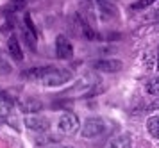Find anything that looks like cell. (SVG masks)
<instances>
[{
    "label": "cell",
    "instance_id": "6da1fadb",
    "mask_svg": "<svg viewBox=\"0 0 159 148\" xmlns=\"http://www.w3.org/2000/svg\"><path fill=\"white\" fill-rule=\"evenodd\" d=\"M22 77L39 82L43 86H48V87H56V86L66 84L72 78V73L68 70H59V68H54V66H39V68L25 70L22 73Z\"/></svg>",
    "mask_w": 159,
    "mask_h": 148
},
{
    "label": "cell",
    "instance_id": "7a4b0ae2",
    "mask_svg": "<svg viewBox=\"0 0 159 148\" xmlns=\"http://www.w3.org/2000/svg\"><path fill=\"white\" fill-rule=\"evenodd\" d=\"M106 130V123L100 118H89L82 125V136L84 137H97Z\"/></svg>",
    "mask_w": 159,
    "mask_h": 148
},
{
    "label": "cell",
    "instance_id": "3957f363",
    "mask_svg": "<svg viewBox=\"0 0 159 148\" xmlns=\"http://www.w3.org/2000/svg\"><path fill=\"white\" fill-rule=\"evenodd\" d=\"M25 127L32 130V132H48V128H50V121L47 120V118H41V116H25Z\"/></svg>",
    "mask_w": 159,
    "mask_h": 148
},
{
    "label": "cell",
    "instance_id": "277c9868",
    "mask_svg": "<svg viewBox=\"0 0 159 148\" xmlns=\"http://www.w3.org/2000/svg\"><path fill=\"white\" fill-rule=\"evenodd\" d=\"M72 23H73V32L84 36V38H88V39H93L95 38L93 29L89 27V23H88L80 14H73L72 16Z\"/></svg>",
    "mask_w": 159,
    "mask_h": 148
},
{
    "label": "cell",
    "instance_id": "5b68a950",
    "mask_svg": "<svg viewBox=\"0 0 159 148\" xmlns=\"http://www.w3.org/2000/svg\"><path fill=\"white\" fill-rule=\"evenodd\" d=\"M56 56L59 59H65V61L73 57V47L72 43L68 41L66 36H57V39H56Z\"/></svg>",
    "mask_w": 159,
    "mask_h": 148
},
{
    "label": "cell",
    "instance_id": "8992f818",
    "mask_svg": "<svg viewBox=\"0 0 159 148\" xmlns=\"http://www.w3.org/2000/svg\"><path fill=\"white\" fill-rule=\"evenodd\" d=\"M80 127V121L75 114H65L59 120V130L65 134H75Z\"/></svg>",
    "mask_w": 159,
    "mask_h": 148
},
{
    "label": "cell",
    "instance_id": "52a82bcc",
    "mask_svg": "<svg viewBox=\"0 0 159 148\" xmlns=\"http://www.w3.org/2000/svg\"><path fill=\"white\" fill-rule=\"evenodd\" d=\"M122 68H123V64L118 59H100V61L95 63V70L104 71V73H116Z\"/></svg>",
    "mask_w": 159,
    "mask_h": 148
},
{
    "label": "cell",
    "instance_id": "ba28073f",
    "mask_svg": "<svg viewBox=\"0 0 159 148\" xmlns=\"http://www.w3.org/2000/svg\"><path fill=\"white\" fill-rule=\"evenodd\" d=\"M130 145H132L130 134L123 132V134L115 136V137H113V139L107 143V146H106V148H130Z\"/></svg>",
    "mask_w": 159,
    "mask_h": 148
},
{
    "label": "cell",
    "instance_id": "9c48e42d",
    "mask_svg": "<svg viewBox=\"0 0 159 148\" xmlns=\"http://www.w3.org/2000/svg\"><path fill=\"white\" fill-rule=\"evenodd\" d=\"M7 48L11 52V56L15 57L16 61H23V52H22V47H20V41H18V38L15 34L9 38L7 41Z\"/></svg>",
    "mask_w": 159,
    "mask_h": 148
},
{
    "label": "cell",
    "instance_id": "30bf717a",
    "mask_svg": "<svg viewBox=\"0 0 159 148\" xmlns=\"http://www.w3.org/2000/svg\"><path fill=\"white\" fill-rule=\"evenodd\" d=\"M11 111H13V102L7 96L0 95V120L7 118L9 114H11Z\"/></svg>",
    "mask_w": 159,
    "mask_h": 148
},
{
    "label": "cell",
    "instance_id": "8fae6325",
    "mask_svg": "<svg viewBox=\"0 0 159 148\" xmlns=\"http://www.w3.org/2000/svg\"><path fill=\"white\" fill-rule=\"evenodd\" d=\"M97 4H98V9H100V14L102 18H106V20H109L113 14H115V7L109 4L107 0H97Z\"/></svg>",
    "mask_w": 159,
    "mask_h": 148
},
{
    "label": "cell",
    "instance_id": "7c38bea8",
    "mask_svg": "<svg viewBox=\"0 0 159 148\" xmlns=\"http://www.w3.org/2000/svg\"><path fill=\"white\" fill-rule=\"evenodd\" d=\"M147 128H148V132H150L154 137L159 139V116H152L150 120L147 121Z\"/></svg>",
    "mask_w": 159,
    "mask_h": 148
},
{
    "label": "cell",
    "instance_id": "4fadbf2b",
    "mask_svg": "<svg viewBox=\"0 0 159 148\" xmlns=\"http://www.w3.org/2000/svg\"><path fill=\"white\" fill-rule=\"evenodd\" d=\"M25 7V0H13V2H9L7 6L4 7V11L6 13H16V11H20Z\"/></svg>",
    "mask_w": 159,
    "mask_h": 148
},
{
    "label": "cell",
    "instance_id": "5bb4252c",
    "mask_svg": "<svg viewBox=\"0 0 159 148\" xmlns=\"http://www.w3.org/2000/svg\"><path fill=\"white\" fill-rule=\"evenodd\" d=\"M41 107H43V105H41L38 100H29V102H25V104H23V111H25V113H38Z\"/></svg>",
    "mask_w": 159,
    "mask_h": 148
},
{
    "label": "cell",
    "instance_id": "9a60e30c",
    "mask_svg": "<svg viewBox=\"0 0 159 148\" xmlns=\"http://www.w3.org/2000/svg\"><path fill=\"white\" fill-rule=\"evenodd\" d=\"M145 89H147V93H148V95H159V77L148 80Z\"/></svg>",
    "mask_w": 159,
    "mask_h": 148
},
{
    "label": "cell",
    "instance_id": "2e32d148",
    "mask_svg": "<svg viewBox=\"0 0 159 148\" xmlns=\"http://www.w3.org/2000/svg\"><path fill=\"white\" fill-rule=\"evenodd\" d=\"M23 36H25L27 45L30 47V50L36 48V32H32V30H29V29H25V30H23Z\"/></svg>",
    "mask_w": 159,
    "mask_h": 148
},
{
    "label": "cell",
    "instance_id": "e0dca14e",
    "mask_svg": "<svg viewBox=\"0 0 159 148\" xmlns=\"http://www.w3.org/2000/svg\"><path fill=\"white\" fill-rule=\"evenodd\" d=\"M11 71H13V66H11L6 59L0 57V75H9Z\"/></svg>",
    "mask_w": 159,
    "mask_h": 148
},
{
    "label": "cell",
    "instance_id": "ac0fdd59",
    "mask_svg": "<svg viewBox=\"0 0 159 148\" xmlns=\"http://www.w3.org/2000/svg\"><path fill=\"white\" fill-rule=\"evenodd\" d=\"M59 137H56V136H47V137H38L36 143L39 145V146H43V145H48V143H57Z\"/></svg>",
    "mask_w": 159,
    "mask_h": 148
},
{
    "label": "cell",
    "instance_id": "d6986e66",
    "mask_svg": "<svg viewBox=\"0 0 159 148\" xmlns=\"http://www.w3.org/2000/svg\"><path fill=\"white\" fill-rule=\"evenodd\" d=\"M152 2H156V0H138V2L132 4V9H141V7H147V6H150Z\"/></svg>",
    "mask_w": 159,
    "mask_h": 148
},
{
    "label": "cell",
    "instance_id": "ffe728a7",
    "mask_svg": "<svg viewBox=\"0 0 159 148\" xmlns=\"http://www.w3.org/2000/svg\"><path fill=\"white\" fill-rule=\"evenodd\" d=\"M156 107H159V100H156V104H152L150 109H156Z\"/></svg>",
    "mask_w": 159,
    "mask_h": 148
},
{
    "label": "cell",
    "instance_id": "44dd1931",
    "mask_svg": "<svg viewBox=\"0 0 159 148\" xmlns=\"http://www.w3.org/2000/svg\"><path fill=\"white\" fill-rule=\"evenodd\" d=\"M156 18H157V29H159V9H157V13H156Z\"/></svg>",
    "mask_w": 159,
    "mask_h": 148
},
{
    "label": "cell",
    "instance_id": "7402d4cb",
    "mask_svg": "<svg viewBox=\"0 0 159 148\" xmlns=\"http://www.w3.org/2000/svg\"><path fill=\"white\" fill-rule=\"evenodd\" d=\"M157 70H159V48H157Z\"/></svg>",
    "mask_w": 159,
    "mask_h": 148
},
{
    "label": "cell",
    "instance_id": "603a6c76",
    "mask_svg": "<svg viewBox=\"0 0 159 148\" xmlns=\"http://www.w3.org/2000/svg\"><path fill=\"white\" fill-rule=\"evenodd\" d=\"M65 148H72V146H65Z\"/></svg>",
    "mask_w": 159,
    "mask_h": 148
}]
</instances>
